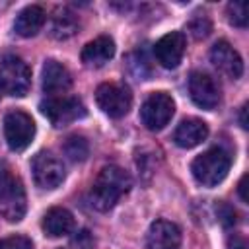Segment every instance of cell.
<instances>
[{
	"mask_svg": "<svg viewBox=\"0 0 249 249\" xmlns=\"http://www.w3.org/2000/svg\"><path fill=\"white\" fill-rule=\"evenodd\" d=\"M130 185H132V179L123 167L105 165L93 181V187H91V193H89L91 204L97 210L107 212L121 200L123 195L128 193Z\"/></svg>",
	"mask_w": 249,
	"mask_h": 249,
	"instance_id": "1",
	"label": "cell"
},
{
	"mask_svg": "<svg viewBox=\"0 0 249 249\" xmlns=\"http://www.w3.org/2000/svg\"><path fill=\"white\" fill-rule=\"evenodd\" d=\"M231 165V158L224 148H210L206 152H202L200 156H196L191 163V171L193 177L204 185V187H214L220 181H224V177L228 175Z\"/></svg>",
	"mask_w": 249,
	"mask_h": 249,
	"instance_id": "2",
	"label": "cell"
},
{
	"mask_svg": "<svg viewBox=\"0 0 249 249\" xmlns=\"http://www.w3.org/2000/svg\"><path fill=\"white\" fill-rule=\"evenodd\" d=\"M27 198L19 177L10 171H0V214L8 222H19L25 216Z\"/></svg>",
	"mask_w": 249,
	"mask_h": 249,
	"instance_id": "3",
	"label": "cell"
},
{
	"mask_svg": "<svg viewBox=\"0 0 249 249\" xmlns=\"http://www.w3.org/2000/svg\"><path fill=\"white\" fill-rule=\"evenodd\" d=\"M0 86L2 91L23 97L31 88V68L16 54H6L0 60Z\"/></svg>",
	"mask_w": 249,
	"mask_h": 249,
	"instance_id": "4",
	"label": "cell"
},
{
	"mask_svg": "<svg viewBox=\"0 0 249 249\" xmlns=\"http://www.w3.org/2000/svg\"><path fill=\"white\" fill-rule=\"evenodd\" d=\"M41 113L53 126H66L86 117V107L78 97H49L41 103Z\"/></svg>",
	"mask_w": 249,
	"mask_h": 249,
	"instance_id": "5",
	"label": "cell"
},
{
	"mask_svg": "<svg viewBox=\"0 0 249 249\" xmlns=\"http://www.w3.org/2000/svg\"><path fill=\"white\" fill-rule=\"evenodd\" d=\"M173 111H175V103L171 95H167L165 91H156L148 95V99L142 103L140 119L148 130H161L171 121Z\"/></svg>",
	"mask_w": 249,
	"mask_h": 249,
	"instance_id": "6",
	"label": "cell"
},
{
	"mask_svg": "<svg viewBox=\"0 0 249 249\" xmlns=\"http://www.w3.org/2000/svg\"><path fill=\"white\" fill-rule=\"evenodd\" d=\"M95 101L103 113L113 119H121L128 113L132 105V95L126 86L121 84H101L95 89Z\"/></svg>",
	"mask_w": 249,
	"mask_h": 249,
	"instance_id": "7",
	"label": "cell"
},
{
	"mask_svg": "<svg viewBox=\"0 0 249 249\" xmlns=\"http://www.w3.org/2000/svg\"><path fill=\"white\" fill-rule=\"evenodd\" d=\"M4 136L12 150H25L35 136V123L23 111H12L4 119Z\"/></svg>",
	"mask_w": 249,
	"mask_h": 249,
	"instance_id": "8",
	"label": "cell"
},
{
	"mask_svg": "<svg viewBox=\"0 0 249 249\" xmlns=\"http://www.w3.org/2000/svg\"><path fill=\"white\" fill-rule=\"evenodd\" d=\"M31 171L41 189H56L64 181V165L51 152H39L31 161Z\"/></svg>",
	"mask_w": 249,
	"mask_h": 249,
	"instance_id": "9",
	"label": "cell"
},
{
	"mask_svg": "<svg viewBox=\"0 0 249 249\" xmlns=\"http://www.w3.org/2000/svg\"><path fill=\"white\" fill-rule=\"evenodd\" d=\"M189 93L195 105L212 111L220 103V86L206 72H193L189 78Z\"/></svg>",
	"mask_w": 249,
	"mask_h": 249,
	"instance_id": "10",
	"label": "cell"
},
{
	"mask_svg": "<svg viewBox=\"0 0 249 249\" xmlns=\"http://www.w3.org/2000/svg\"><path fill=\"white\" fill-rule=\"evenodd\" d=\"M185 45H187L185 35L181 31H171V33H165L154 45V54L163 68H177L179 62L183 60Z\"/></svg>",
	"mask_w": 249,
	"mask_h": 249,
	"instance_id": "11",
	"label": "cell"
},
{
	"mask_svg": "<svg viewBox=\"0 0 249 249\" xmlns=\"http://www.w3.org/2000/svg\"><path fill=\"white\" fill-rule=\"evenodd\" d=\"M210 60L222 74L231 80H237L243 74V60L228 41H218L210 49Z\"/></svg>",
	"mask_w": 249,
	"mask_h": 249,
	"instance_id": "12",
	"label": "cell"
},
{
	"mask_svg": "<svg viewBox=\"0 0 249 249\" xmlns=\"http://www.w3.org/2000/svg\"><path fill=\"white\" fill-rule=\"evenodd\" d=\"M181 231L169 220H156L146 233V249H179Z\"/></svg>",
	"mask_w": 249,
	"mask_h": 249,
	"instance_id": "13",
	"label": "cell"
},
{
	"mask_svg": "<svg viewBox=\"0 0 249 249\" xmlns=\"http://www.w3.org/2000/svg\"><path fill=\"white\" fill-rule=\"evenodd\" d=\"M208 136V126L200 119H185L179 123V126L173 132V140L179 148H195L202 144Z\"/></svg>",
	"mask_w": 249,
	"mask_h": 249,
	"instance_id": "14",
	"label": "cell"
},
{
	"mask_svg": "<svg viewBox=\"0 0 249 249\" xmlns=\"http://www.w3.org/2000/svg\"><path fill=\"white\" fill-rule=\"evenodd\" d=\"M113 54H115V43H113V39L107 37V35H101V37L89 41L82 49V62L86 66L99 68L105 62H109L113 58Z\"/></svg>",
	"mask_w": 249,
	"mask_h": 249,
	"instance_id": "15",
	"label": "cell"
},
{
	"mask_svg": "<svg viewBox=\"0 0 249 249\" xmlns=\"http://www.w3.org/2000/svg\"><path fill=\"white\" fill-rule=\"evenodd\" d=\"M41 228L49 237H62L74 230V216L62 206H53L43 216Z\"/></svg>",
	"mask_w": 249,
	"mask_h": 249,
	"instance_id": "16",
	"label": "cell"
},
{
	"mask_svg": "<svg viewBox=\"0 0 249 249\" xmlns=\"http://www.w3.org/2000/svg\"><path fill=\"white\" fill-rule=\"evenodd\" d=\"M72 86L68 68L56 60H47L43 66V89L47 93H60Z\"/></svg>",
	"mask_w": 249,
	"mask_h": 249,
	"instance_id": "17",
	"label": "cell"
},
{
	"mask_svg": "<svg viewBox=\"0 0 249 249\" xmlns=\"http://www.w3.org/2000/svg\"><path fill=\"white\" fill-rule=\"evenodd\" d=\"M45 10L37 4H31V6H25L18 16H16V21H14V29L18 35L21 37H33L39 33V29L45 25Z\"/></svg>",
	"mask_w": 249,
	"mask_h": 249,
	"instance_id": "18",
	"label": "cell"
},
{
	"mask_svg": "<svg viewBox=\"0 0 249 249\" xmlns=\"http://www.w3.org/2000/svg\"><path fill=\"white\" fill-rule=\"evenodd\" d=\"M80 27V21L76 18V14L68 8H58L53 16V21H51V35L54 39H68L72 37Z\"/></svg>",
	"mask_w": 249,
	"mask_h": 249,
	"instance_id": "19",
	"label": "cell"
},
{
	"mask_svg": "<svg viewBox=\"0 0 249 249\" xmlns=\"http://www.w3.org/2000/svg\"><path fill=\"white\" fill-rule=\"evenodd\" d=\"M64 154L72 160V161H84L89 154V144L84 136H70L66 142H64Z\"/></svg>",
	"mask_w": 249,
	"mask_h": 249,
	"instance_id": "20",
	"label": "cell"
},
{
	"mask_svg": "<svg viewBox=\"0 0 249 249\" xmlns=\"http://www.w3.org/2000/svg\"><path fill=\"white\" fill-rule=\"evenodd\" d=\"M187 27H189V31H191V35L195 39H204L212 31V21H210V18L206 14H195Z\"/></svg>",
	"mask_w": 249,
	"mask_h": 249,
	"instance_id": "21",
	"label": "cell"
},
{
	"mask_svg": "<svg viewBox=\"0 0 249 249\" xmlns=\"http://www.w3.org/2000/svg\"><path fill=\"white\" fill-rule=\"evenodd\" d=\"M228 19L235 27H245L247 19H249L247 4L245 2H230L228 4Z\"/></svg>",
	"mask_w": 249,
	"mask_h": 249,
	"instance_id": "22",
	"label": "cell"
},
{
	"mask_svg": "<svg viewBox=\"0 0 249 249\" xmlns=\"http://www.w3.org/2000/svg\"><path fill=\"white\" fill-rule=\"evenodd\" d=\"M93 245H95L93 235H91L88 230H78V231H74V235L70 237L68 249H93Z\"/></svg>",
	"mask_w": 249,
	"mask_h": 249,
	"instance_id": "23",
	"label": "cell"
},
{
	"mask_svg": "<svg viewBox=\"0 0 249 249\" xmlns=\"http://www.w3.org/2000/svg\"><path fill=\"white\" fill-rule=\"evenodd\" d=\"M216 216H218V220H220V224L224 226V228H231L233 224H235V210H233V206H230L228 202H220L218 206H216Z\"/></svg>",
	"mask_w": 249,
	"mask_h": 249,
	"instance_id": "24",
	"label": "cell"
},
{
	"mask_svg": "<svg viewBox=\"0 0 249 249\" xmlns=\"http://www.w3.org/2000/svg\"><path fill=\"white\" fill-rule=\"evenodd\" d=\"M2 247L4 249H33V243L25 235H12L2 241Z\"/></svg>",
	"mask_w": 249,
	"mask_h": 249,
	"instance_id": "25",
	"label": "cell"
},
{
	"mask_svg": "<svg viewBox=\"0 0 249 249\" xmlns=\"http://www.w3.org/2000/svg\"><path fill=\"white\" fill-rule=\"evenodd\" d=\"M228 249H247V243L241 235L233 233V235L228 237Z\"/></svg>",
	"mask_w": 249,
	"mask_h": 249,
	"instance_id": "26",
	"label": "cell"
},
{
	"mask_svg": "<svg viewBox=\"0 0 249 249\" xmlns=\"http://www.w3.org/2000/svg\"><path fill=\"white\" fill-rule=\"evenodd\" d=\"M245 189H247V175H243L241 181H239V185H237V193H239V196H241L243 202H247V193H245Z\"/></svg>",
	"mask_w": 249,
	"mask_h": 249,
	"instance_id": "27",
	"label": "cell"
},
{
	"mask_svg": "<svg viewBox=\"0 0 249 249\" xmlns=\"http://www.w3.org/2000/svg\"><path fill=\"white\" fill-rule=\"evenodd\" d=\"M245 113H247V103L241 107V113H239V123H241L243 128H247V117H245Z\"/></svg>",
	"mask_w": 249,
	"mask_h": 249,
	"instance_id": "28",
	"label": "cell"
},
{
	"mask_svg": "<svg viewBox=\"0 0 249 249\" xmlns=\"http://www.w3.org/2000/svg\"><path fill=\"white\" fill-rule=\"evenodd\" d=\"M0 249H4V247H2V241H0Z\"/></svg>",
	"mask_w": 249,
	"mask_h": 249,
	"instance_id": "29",
	"label": "cell"
},
{
	"mask_svg": "<svg viewBox=\"0 0 249 249\" xmlns=\"http://www.w3.org/2000/svg\"><path fill=\"white\" fill-rule=\"evenodd\" d=\"M0 95H2V86H0Z\"/></svg>",
	"mask_w": 249,
	"mask_h": 249,
	"instance_id": "30",
	"label": "cell"
}]
</instances>
